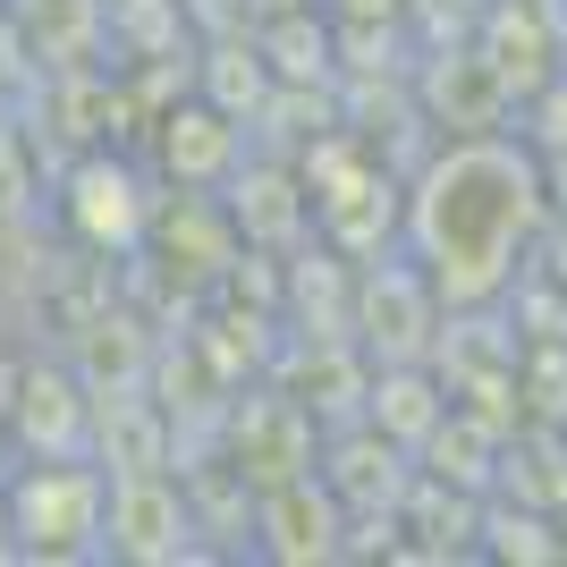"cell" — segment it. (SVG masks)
<instances>
[{
    "label": "cell",
    "mask_w": 567,
    "mask_h": 567,
    "mask_svg": "<svg viewBox=\"0 0 567 567\" xmlns=\"http://www.w3.org/2000/svg\"><path fill=\"white\" fill-rule=\"evenodd\" d=\"M415 102L441 136H492L508 118V85L483 51H432V69L415 76Z\"/></svg>",
    "instance_id": "10"
},
{
    "label": "cell",
    "mask_w": 567,
    "mask_h": 567,
    "mask_svg": "<svg viewBox=\"0 0 567 567\" xmlns=\"http://www.w3.org/2000/svg\"><path fill=\"white\" fill-rule=\"evenodd\" d=\"M441 415H450V381H441L432 355H415V364H373V373H364V424H373L390 450L415 457L432 432H441Z\"/></svg>",
    "instance_id": "11"
},
{
    "label": "cell",
    "mask_w": 567,
    "mask_h": 567,
    "mask_svg": "<svg viewBox=\"0 0 567 567\" xmlns=\"http://www.w3.org/2000/svg\"><path fill=\"white\" fill-rule=\"evenodd\" d=\"M0 432L18 441V457H94V381H76L69 364H25L9 373V415Z\"/></svg>",
    "instance_id": "7"
},
{
    "label": "cell",
    "mask_w": 567,
    "mask_h": 567,
    "mask_svg": "<svg viewBox=\"0 0 567 567\" xmlns=\"http://www.w3.org/2000/svg\"><path fill=\"white\" fill-rule=\"evenodd\" d=\"M550 229V187L525 136H441L415 178L399 187V255L432 280L450 313H483L525 280Z\"/></svg>",
    "instance_id": "1"
},
{
    "label": "cell",
    "mask_w": 567,
    "mask_h": 567,
    "mask_svg": "<svg viewBox=\"0 0 567 567\" xmlns=\"http://www.w3.org/2000/svg\"><path fill=\"white\" fill-rule=\"evenodd\" d=\"M51 25V60H60V69H69L76 51L94 43V25H102V0H25V34H43Z\"/></svg>",
    "instance_id": "15"
},
{
    "label": "cell",
    "mask_w": 567,
    "mask_h": 567,
    "mask_svg": "<svg viewBox=\"0 0 567 567\" xmlns=\"http://www.w3.org/2000/svg\"><path fill=\"white\" fill-rule=\"evenodd\" d=\"M441 322H450V306L432 297V280L399 255V246L373 255V262H355L348 331L364 339L373 364H415V355H432V348H441Z\"/></svg>",
    "instance_id": "3"
},
{
    "label": "cell",
    "mask_w": 567,
    "mask_h": 567,
    "mask_svg": "<svg viewBox=\"0 0 567 567\" xmlns=\"http://www.w3.org/2000/svg\"><path fill=\"white\" fill-rule=\"evenodd\" d=\"M102 499L111 474L94 457H18L0 483V534H18V559H102Z\"/></svg>",
    "instance_id": "2"
},
{
    "label": "cell",
    "mask_w": 567,
    "mask_h": 567,
    "mask_svg": "<svg viewBox=\"0 0 567 567\" xmlns=\"http://www.w3.org/2000/svg\"><path fill=\"white\" fill-rule=\"evenodd\" d=\"M474 534L483 543L474 550H492V559H559V525L543 517V508H508V499H492V508H474Z\"/></svg>",
    "instance_id": "14"
},
{
    "label": "cell",
    "mask_w": 567,
    "mask_h": 567,
    "mask_svg": "<svg viewBox=\"0 0 567 567\" xmlns=\"http://www.w3.org/2000/svg\"><path fill=\"white\" fill-rule=\"evenodd\" d=\"M153 178H144L127 153H85V162L69 169V187H60V213H69V229L94 246V255H136L144 229H153Z\"/></svg>",
    "instance_id": "5"
},
{
    "label": "cell",
    "mask_w": 567,
    "mask_h": 567,
    "mask_svg": "<svg viewBox=\"0 0 567 567\" xmlns=\"http://www.w3.org/2000/svg\"><path fill=\"white\" fill-rule=\"evenodd\" d=\"M220 213H229L237 246H262V255L313 246V195H306V169H288V162H237Z\"/></svg>",
    "instance_id": "8"
},
{
    "label": "cell",
    "mask_w": 567,
    "mask_h": 567,
    "mask_svg": "<svg viewBox=\"0 0 567 567\" xmlns=\"http://www.w3.org/2000/svg\"><path fill=\"white\" fill-rule=\"evenodd\" d=\"M255 550L288 567L313 559H348L355 550V517L339 508V492L322 474H288V483H262L255 492Z\"/></svg>",
    "instance_id": "6"
},
{
    "label": "cell",
    "mask_w": 567,
    "mask_h": 567,
    "mask_svg": "<svg viewBox=\"0 0 567 567\" xmlns=\"http://www.w3.org/2000/svg\"><path fill=\"white\" fill-rule=\"evenodd\" d=\"M313 406L306 399H280V390H262V399L237 406L229 424V474L237 483H288V474H313Z\"/></svg>",
    "instance_id": "9"
},
{
    "label": "cell",
    "mask_w": 567,
    "mask_h": 567,
    "mask_svg": "<svg viewBox=\"0 0 567 567\" xmlns=\"http://www.w3.org/2000/svg\"><path fill=\"white\" fill-rule=\"evenodd\" d=\"M559 76H567V34H559Z\"/></svg>",
    "instance_id": "17"
},
{
    "label": "cell",
    "mask_w": 567,
    "mask_h": 567,
    "mask_svg": "<svg viewBox=\"0 0 567 567\" xmlns=\"http://www.w3.org/2000/svg\"><path fill=\"white\" fill-rule=\"evenodd\" d=\"M94 466L102 474L169 466V415L144 399V390H102L94 381Z\"/></svg>",
    "instance_id": "13"
},
{
    "label": "cell",
    "mask_w": 567,
    "mask_h": 567,
    "mask_svg": "<svg viewBox=\"0 0 567 567\" xmlns=\"http://www.w3.org/2000/svg\"><path fill=\"white\" fill-rule=\"evenodd\" d=\"M331 18L355 25V34H373V25H399L406 18V0H331Z\"/></svg>",
    "instance_id": "16"
},
{
    "label": "cell",
    "mask_w": 567,
    "mask_h": 567,
    "mask_svg": "<svg viewBox=\"0 0 567 567\" xmlns=\"http://www.w3.org/2000/svg\"><path fill=\"white\" fill-rule=\"evenodd\" d=\"M195 550V499L169 466L153 474H111V499H102V559L127 567H169Z\"/></svg>",
    "instance_id": "4"
},
{
    "label": "cell",
    "mask_w": 567,
    "mask_h": 567,
    "mask_svg": "<svg viewBox=\"0 0 567 567\" xmlns=\"http://www.w3.org/2000/svg\"><path fill=\"white\" fill-rule=\"evenodd\" d=\"M153 153L178 187H229V169L246 162V136H237V111L220 102H187V111H169L153 127Z\"/></svg>",
    "instance_id": "12"
}]
</instances>
